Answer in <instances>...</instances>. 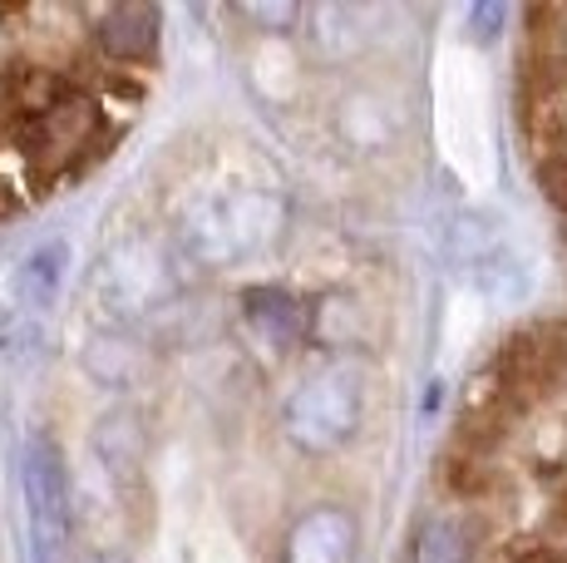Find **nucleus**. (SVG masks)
Returning a JSON list of instances; mask_svg holds the SVG:
<instances>
[{"label": "nucleus", "instance_id": "obj_1", "mask_svg": "<svg viewBox=\"0 0 567 563\" xmlns=\"http://www.w3.org/2000/svg\"><path fill=\"white\" fill-rule=\"evenodd\" d=\"M25 494H30V534H35L40 563H50L64 544V484H60V460L45 440H35L25 464Z\"/></svg>", "mask_w": 567, "mask_h": 563}, {"label": "nucleus", "instance_id": "obj_2", "mask_svg": "<svg viewBox=\"0 0 567 563\" xmlns=\"http://www.w3.org/2000/svg\"><path fill=\"white\" fill-rule=\"evenodd\" d=\"M538 183H543V193L567 213V144H553L548 154L538 158Z\"/></svg>", "mask_w": 567, "mask_h": 563}, {"label": "nucleus", "instance_id": "obj_3", "mask_svg": "<svg viewBox=\"0 0 567 563\" xmlns=\"http://www.w3.org/2000/svg\"><path fill=\"white\" fill-rule=\"evenodd\" d=\"M508 563H563L558 554H548V549H528V554H514Z\"/></svg>", "mask_w": 567, "mask_h": 563}]
</instances>
